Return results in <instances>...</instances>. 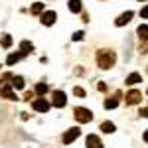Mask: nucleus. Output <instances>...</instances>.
Here are the masks:
<instances>
[{"mask_svg":"<svg viewBox=\"0 0 148 148\" xmlns=\"http://www.w3.org/2000/svg\"><path fill=\"white\" fill-rule=\"evenodd\" d=\"M2 46H4V47H10L12 46V38H10V36H4V38H2Z\"/></svg>","mask_w":148,"mask_h":148,"instance_id":"21","label":"nucleus"},{"mask_svg":"<svg viewBox=\"0 0 148 148\" xmlns=\"http://www.w3.org/2000/svg\"><path fill=\"white\" fill-rule=\"evenodd\" d=\"M47 91H49V87H47L46 83H38V85H36V93H38V95H46Z\"/></svg>","mask_w":148,"mask_h":148,"instance_id":"18","label":"nucleus"},{"mask_svg":"<svg viewBox=\"0 0 148 148\" xmlns=\"http://www.w3.org/2000/svg\"><path fill=\"white\" fill-rule=\"evenodd\" d=\"M0 95H2L4 99H10V101H16V99H18V97L14 95V91H12L10 85H4V87L0 89Z\"/></svg>","mask_w":148,"mask_h":148,"instance_id":"9","label":"nucleus"},{"mask_svg":"<svg viewBox=\"0 0 148 148\" xmlns=\"http://www.w3.org/2000/svg\"><path fill=\"white\" fill-rule=\"evenodd\" d=\"M73 93H75L77 97H85V91H83L81 87H75V89H73Z\"/></svg>","mask_w":148,"mask_h":148,"instance_id":"23","label":"nucleus"},{"mask_svg":"<svg viewBox=\"0 0 148 148\" xmlns=\"http://www.w3.org/2000/svg\"><path fill=\"white\" fill-rule=\"evenodd\" d=\"M69 10L73 12V14L81 12V0H69Z\"/></svg>","mask_w":148,"mask_h":148,"instance_id":"16","label":"nucleus"},{"mask_svg":"<svg viewBox=\"0 0 148 148\" xmlns=\"http://www.w3.org/2000/svg\"><path fill=\"white\" fill-rule=\"evenodd\" d=\"M22 57H24L22 51H20V53H10V56L6 57V63H8V65H14V63H18Z\"/></svg>","mask_w":148,"mask_h":148,"instance_id":"13","label":"nucleus"},{"mask_svg":"<svg viewBox=\"0 0 148 148\" xmlns=\"http://www.w3.org/2000/svg\"><path fill=\"white\" fill-rule=\"evenodd\" d=\"M42 12H44V4L42 2H38V4L32 6V14H42Z\"/></svg>","mask_w":148,"mask_h":148,"instance_id":"20","label":"nucleus"},{"mask_svg":"<svg viewBox=\"0 0 148 148\" xmlns=\"http://www.w3.org/2000/svg\"><path fill=\"white\" fill-rule=\"evenodd\" d=\"M136 32H138V38H140V40L148 42V26H146V24H140Z\"/></svg>","mask_w":148,"mask_h":148,"instance_id":"12","label":"nucleus"},{"mask_svg":"<svg viewBox=\"0 0 148 148\" xmlns=\"http://www.w3.org/2000/svg\"><path fill=\"white\" fill-rule=\"evenodd\" d=\"M71 40H73V42H79V40H83V32H75Z\"/></svg>","mask_w":148,"mask_h":148,"instance_id":"22","label":"nucleus"},{"mask_svg":"<svg viewBox=\"0 0 148 148\" xmlns=\"http://www.w3.org/2000/svg\"><path fill=\"white\" fill-rule=\"evenodd\" d=\"M144 142H148V130L144 132Z\"/></svg>","mask_w":148,"mask_h":148,"instance_id":"27","label":"nucleus"},{"mask_svg":"<svg viewBox=\"0 0 148 148\" xmlns=\"http://www.w3.org/2000/svg\"><path fill=\"white\" fill-rule=\"evenodd\" d=\"M20 49H22V53H24V56H26V53L34 51V44H32V42H26V40H24L22 44H20Z\"/></svg>","mask_w":148,"mask_h":148,"instance_id":"14","label":"nucleus"},{"mask_svg":"<svg viewBox=\"0 0 148 148\" xmlns=\"http://www.w3.org/2000/svg\"><path fill=\"white\" fill-rule=\"evenodd\" d=\"M79 128H69L67 132H65V134H63V144H71V142H73V140H75V138L79 136Z\"/></svg>","mask_w":148,"mask_h":148,"instance_id":"6","label":"nucleus"},{"mask_svg":"<svg viewBox=\"0 0 148 148\" xmlns=\"http://www.w3.org/2000/svg\"><path fill=\"white\" fill-rule=\"evenodd\" d=\"M14 89H24V79L22 77H12V83H10Z\"/></svg>","mask_w":148,"mask_h":148,"instance_id":"17","label":"nucleus"},{"mask_svg":"<svg viewBox=\"0 0 148 148\" xmlns=\"http://www.w3.org/2000/svg\"><path fill=\"white\" fill-rule=\"evenodd\" d=\"M65 103H67V99H65V93L63 91H53V107H57V109H61V107H65Z\"/></svg>","mask_w":148,"mask_h":148,"instance_id":"4","label":"nucleus"},{"mask_svg":"<svg viewBox=\"0 0 148 148\" xmlns=\"http://www.w3.org/2000/svg\"><path fill=\"white\" fill-rule=\"evenodd\" d=\"M75 119H77L79 123H91L93 121V113L89 111V109L77 107V109H75Z\"/></svg>","mask_w":148,"mask_h":148,"instance_id":"2","label":"nucleus"},{"mask_svg":"<svg viewBox=\"0 0 148 148\" xmlns=\"http://www.w3.org/2000/svg\"><path fill=\"white\" fill-rule=\"evenodd\" d=\"M140 16H142V18H148V6H144V8L140 10Z\"/></svg>","mask_w":148,"mask_h":148,"instance_id":"24","label":"nucleus"},{"mask_svg":"<svg viewBox=\"0 0 148 148\" xmlns=\"http://www.w3.org/2000/svg\"><path fill=\"white\" fill-rule=\"evenodd\" d=\"M99 91H107V85L105 83H99Z\"/></svg>","mask_w":148,"mask_h":148,"instance_id":"26","label":"nucleus"},{"mask_svg":"<svg viewBox=\"0 0 148 148\" xmlns=\"http://www.w3.org/2000/svg\"><path fill=\"white\" fill-rule=\"evenodd\" d=\"M138 2H144V0H138Z\"/></svg>","mask_w":148,"mask_h":148,"instance_id":"28","label":"nucleus"},{"mask_svg":"<svg viewBox=\"0 0 148 148\" xmlns=\"http://www.w3.org/2000/svg\"><path fill=\"white\" fill-rule=\"evenodd\" d=\"M56 18H57V14L53 10L42 12V24H44V26H53V24H56Z\"/></svg>","mask_w":148,"mask_h":148,"instance_id":"3","label":"nucleus"},{"mask_svg":"<svg viewBox=\"0 0 148 148\" xmlns=\"http://www.w3.org/2000/svg\"><path fill=\"white\" fill-rule=\"evenodd\" d=\"M87 148H105V146L101 144V140L95 136V134H89L87 136Z\"/></svg>","mask_w":148,"mask_h":148,"instance_id":"10","label":"nucleus"},{"mask_svg":"<svg viewBox=\"0 0 148 148\" xmlns=\"http://www.w3.org/2000/svg\"><path fill=\"white\" fill-rule=\"evenodd\" d=\"M140 81H142V77H140L138 73H130V75L126 77V85H136Z\"/></svg>","mask_w":148,"mask_h":148,"instance_id":"15","label":"nucleus"},{"mask_svg":"<svg viewBox=\"0 0 148 148\" xmlns=\"http://www.w3.org/2000/svg\"><path fill=\"white\" fill-rule=\"evenodd\" d=\"M140 116H144V119H148V107H146V109H140Z\"/></svg>","mask_w":148,"mask_h":148,"instance_id":"25","label":"nucleus"},{"mask_svg":"<svg viewBox=\"0 0 148 148\" xmlns=\"http://www.w3.org/2000/svg\"><path fill=\"white\" fill-rule=\"evenodd\" d=\"M140 99H142V95H140V91H136V89L126 93V103H128V105H136V103H140Z\"/></svg>","mask_w":148,"mask_h":148,"instance_id":"7","label":"nucleus"},{"mask_svg":"<svg viewBox=\"0 0 148 148\" xmlns=\"http://www.w3.org/2000/svg\"><path fill=\"white\" fill-rule=\"evenodd\" d=\"M49 107H51V105H49L46 99H38V101H34V105H32V109L38 111V113H47Z\"/></svg>","mask_w":148,"mask_h":148,"instance_id":"5","label":"nucleus"},{"mask_svg":"<svg viewBox=\"0 0 148 148\" xmlns=\"http://www.w3.org/2000/svg\"><path fill=\"white\" fill-rule=\"evenodd\" d=\"M119 97H121V93H116L113 99H107V101H105V109H116V105H119Z\"/></svg>","mask_w":148,"mask_h":148,"instance_id":"11","label":"nucleus"},{"mask_svg":"<svg viewBox=\"0 0 148 148\" xmlns=\"http://www.w3.org/2000/svg\"><path fill=\"white\" fill-rule=\"evenodd\" d=\"M101 130H103V132H107V134H111V132H114V125H113V123H103Z\"/></svg>","mask_w":148,"mask_h":148,"instance_id":"19","label":"nucleus"},{"mask_svg":"<svg viewBox=\"0 0 148 148\" xmlns=\"http://www.w3.org/2000/svg\"><path fill=\"white\" fill-rule=\"evenodd\" d=\"M114 61H116V56H114V51L101 49V51L97 53V63H99V67H101V69H111V67L114 65Z\"/></svg>","mask_w":148,"mask_h":148,"instance_id":"1","label":"nucleus"},{"mask_svg":"<svg viewBox=\"0 0 148 148\" xmlns=\"http://www.w3.org/2000/svg\"><path fill=\"white\" fill-rule=\"evenodd\" d=\"M132 16H134V12L132 10H128V12H125V14H121L119 18H116V26H125V24H128L130 20H132Z\"/></svg>","mask_w":148,"mask_h":148,"instance_id":"8","label":"nucleus"}]
</instances>
